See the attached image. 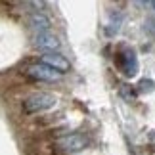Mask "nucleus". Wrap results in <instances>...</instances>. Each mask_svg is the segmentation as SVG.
<instances>
[{
	"label": "nucleus",
	"mask_w": 155,
	"mask_h": 155,
	"mask_svg": "<svg viewBox=\"0 0 155 155\" xmlns=\"http://www.w3.org/2000/svg\"><path fill=\"white\" fill-rule=\"evenodd\" d=\"M58 104V98L48 92H35L29 98L23 100V111L27 115H35V113H42L46 109H52Z\"/></svg>",
	"instance_id": "1"
},
{
	"label": "nucleus",
	"mask_w": 155,
	"mask_h": 155,
	"mask_svg": "<svg viewBox=\"0 0 155 155\" xmlns=\"http://www.w3.org/2000/svg\"><path fill=\"white\" fill-rule=\"evenodd\" d=\"M117 65L124 73V77L132 79V77L138 73V58H136V52L134 50H124L121 54H117Z\"/></svg>",
	"instance_id": "2"
},
{
	"label": "nucleus",
	"mask_w": 155,
	"mask_h": 155,
	"mask_svg": "<svg viewBox=\"0 0 155 155\" xmlns=\"http://www.w3.org/2000/svg\"><path fill=\"white\" fill-rule=\"evenodd\" d=\"M58 146L61 147L65 153H79L88 146V140L82 134L75 132V134H67V136H63V138H59Z\"/></svg>",
	"instance_id": "3"
},
{
	"label": "nucleus",
	"mask_w": 155,
	"mask_h": 155,
	"mask_svg": "<svg viewBox=\"0 0 155 155\" xmlns=\"http://www.w3.org/2000/svg\"><path fill=\"white\" fill-rule=\"evenodd\" d=\"M40 63L48 65V67H52L54 71H58V73H67V71L71 69V63L58 52H46L42 56V61Z\"/></svg>",
	"instance_id": "4"
},
{
	"label": "nucleus",
	"mask_w": 155,
	"mask_h": 155,
	"mask_svg": "<svg viewBox=\"0 0 155 155\" xmlns=\"http://www.w3.org/2000/svg\"><path fill=\"white\" fill-rule=\"evenodd\" d=\"M29 75L35 77V79H38V81H46V82H54L61 77V73L54 71L52 67H48V65H44V63L31 65V67H29Z\"/></svg>",
	"instance_id": "5"
},
{
	"label": "nucleus",
	"mask_w": 155,
	"mask_h": 155,
	"mask_svg": "<svg viewBox=\"0 0 155 155\" xmlns=\"http://www.w3.org/2000/svg\"><path fill=\"white\" fill-rule=\"evenodd\" d=\"M35 46L46 52H56L61 44H59L58 37H54L50 33H37L35 35Z\"/></svg>",
	"instance_id": "6"
},
{
	"label": "nucleus",
	"mask_w": 155,
	"mask_h": 155,
	"mask_svg": "<svg viewBox=\"0 0 155 155\" xmlns=\"http://www.w3.org/2000/svg\"><path fill=\"white\" fill-rule=\"evenodd\" d=\"M29 23H31V27L37 33H50V29H52V19L42 12H33L29 15Z\"/></svg>",
	"instance_id": "7"
},
{
	"label": "nucleus",
	"mask_w": 155,
	"mask_h": 155,
	"mask_svg": "<svg viewBox=\"0 0 155 155\" xmlns=\"http://www.w3.org/2000/svg\"><path fill=\"white\" fill-rule=\"evenodd\" d=\"M119 90H121V96L124 100H128V102H134V100H136V90H134V88H130L128 84H121Z\"/></svg>",
	"instance_id": "8"
},
{
	"label": "nucleus",
	"mask_w": 155,
	"mask_h": 155,
	"mask_svg": "<svg viewBox=\"0 0 155 155\" xmlns=\"http://www.w3.org/2000/svg\"><path fill=\"white\" fill-rule=\"evenodd\" d=\"M155 90V82L150 79H142L138 82V92H153Z\"/></svg>",
	"instance_id": "9"
},
{
	"label": "nucleus",
	"mask_w": 155,
	"mask_h": 155,
	"mask_svg": "<svg viewBox=\"0 0 155 155\" xmlns=\"http://www.w3.org/2000/svg\"><path fill=\"white\" fill-rule=\"evenodd\" d=\"M150 140H151V142H155V130H153V132L150 134Z\"/></svg>",
	"instance_id": "10"
},
{
	"label": "nucleus",
	"mask_w": 155,
	"mask_h": 155,
	"mask_svg": "<svg viewBox=\"0 0 155 155\" xmlns=\"http://www.w3.org/2000/svg\"><path fill=\"white\" fill-rule=\"evenodd\" d=\"M150 6H151V8H155V0H153V2H150Z\"/></svg>",
	"instance_id": "11"
}]
</instances>
